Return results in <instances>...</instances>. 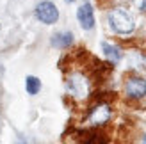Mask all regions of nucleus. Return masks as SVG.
Instances as JSON below:
<instances>
[{"mask_svg": "<svg viewBox=\"0 0 146 144\" xmlns=\"http://www.w3.org/2000/svg\"><path fill=\"white\" fill-rule=\"evenodd\" d=\"M109 25L116 34H132L135 28V21L125 9H112L109 13Z\"/></svg>", "mask_w": 146, "mask_h": 144, "instance_id": "1", "label": "nucleus"}, {"mask_svg": "<svg viewBox=\"0 0 146 144\" xmlns=\"http://www.w3.org/2000/svg\"><path fill=\"white\" fill-rule=\"evenodd\" d=\"M66 89L73 98L84 100L89 96V80L82 73H71L66 80Z\"/></svg>", "mask_w": 146, "mask_h": 144, "instance_id": "2", "label": "nucleus"}, {"mask_svg": "<svg viewBox=\"0 0 146 144\" xmlns=\"http://www.w3.org/2000/svg\"><path fill=\"white\" fill-rule=\"evenodd\" d=\"M36 18H38L41 23L45 25H54L57 20H59V9H57V5L54 2H50V0H43L36 5Z\"/></svg>", "mask_w": 146, "mask_h": 144, "instance_id": "3", "label": "nucleus"}, {"mask_svg": "<svg viewBox=\"0 0 146 144\" xmlns=\"http://www.w3.org/2000/svg\"><path fill=\"white\" fill-rule=\"evenodd\" d=\"M112 116V110H111V105L109 103H98L94 105L89 116H87V123L91 126H104L109 123V119Z\"/></svg>", "mask_w": 146, "mask_h": 144, "instance_id": "4", "label": "nucleus"}, {"mask_svg": "<svg viewBox=\"0 0 146 144\" xmlns=\"http://www.w3.org/2000/svg\"><path fill=\"white\" fill-rule=\"evenodd\" d=\"M125 92L132 100H141L143 96H146V80L141 77L128 78L127 84H125Z\"/></svg>", "mask_w": 146, "mask_h": 144, "instance_id": "5", "label": "nucleus"}, {"mask_svg": "<svg viewBox=\"0 0 146 144\" xmlns=\"http://www.w3.org/2000/svg\"><path fill=\"white\" fill-rule=\"evenodd\" d=\"M77 20L80 27L84 30H91L94 27V11H93V5L91 4H82L77 9Z\"/></svg>", "mask_w": 146, "mask_h": 144, "instance_id": "6", "label": "nucleus"}, {"mask_svg": "<svg viewBox=\"0 0 146 144\" xmlns=\"http://www.w3.org/2000/svg\"><path fill=\"white\" fill-rule=\"evenodd\" d=\"M50 43H52V46L61 48V50L70 48L73 45V34L71 32H57V34L52 36V41Z\"/></svg>", "mask_w": 146, "mask_h": 144, "instance_id": "7", "label": "nucleus"}, {"mask_svg": "<svg viewBox=\"0 0 146 144\" xmlns=\"http://www.w3.org/2000/svg\"><path fill=\"white\" fill-rule=\"evenodd\" d=\"M102 50H104V54L109 61L112 64H118L119 59H121V50L114 45H109V43H102Z\"/></svg>", "mask_w": 146, "mask_h": 144, "instance_id": "8", "label": "nucleus"}, {"mask_svg": "<svg viewBox=\"0 0 146 144\" xmlns=\"http://www.w3.org/2000/svg\"><path fill=\"white\" fill-rule=\"evenodd\" d=\"M25 89H27V92L31 96H36L38 92L41 91V80L38 77H27V80H25Z\"/></svg>", "mask_w": 146, "mask_h": 144, "instance_id": "9", "label": "nucleus"}, {"mask_svg": "<svg viewBox=\"0 0 146 144\" xmlns=\"http://www.w3.org/2000/svg\"><path fill=\"white\" fill-rule=\"evenodd\" d=\"M141 9L146 13V0H143V4H141Z\"/></svg>", "mask_w": 146, "mask_h": 144, "instance_id": "10", "label": "nucleus"}, {"mask_svg": "<svg viewBox=\"0 0 146 144\" xmlns=\"http://www.w3.org/2000/svg\"><path fill=\"white\" fill-rule=\"evenodd\" d=\"M141 141H143V142H146V133L143 135V139H141Z\"/></svg>", "mask_w": 146, "mask_h": 144, "instance_id": "11", "label": "nucleus"}, {"mask_svg": "<svg viewBox=\"0 0 146 144\" xmlns=\"http://www.w3.org/2000/svg\"><path fill=\"white\" fill-rule=\"evenodd\" d=\"M66 2H68V4H71V2H75V0H66Z\"/></svg>", "mask_w": 146, "mask_h": 144, "instance_id": "12", "label": "nucleus"}]
</instances>
